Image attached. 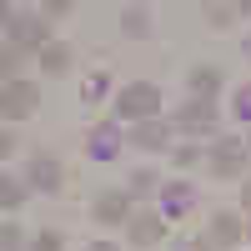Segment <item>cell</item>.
Returning a JSON list of instances; mask_svg holds the SVG:
<instances>
[{
	"label": "cell",
	"mask_w": 251,
	"mask_h": 251,
	"mask_svg": "<svg viewBox=\"0 0 251 251\" xmlns=\"http://www.w3.org/2000/svg\"><path fill=\"white\" fill-rule=\"evenodd\" d=\"M156 111H161V91L146 86V80H136V86H126L116 96V116L121 121H156Z\"/></svg>",
	"instance_id": "1"
},
{
	"label": "cell",
	"mask_w": 251,
	"mask_h": 251,
	"mask_svg": "<svg viewBox=\"0 0 251 251\" xmlns=\"http://www.w3.org/2000/svg\"><path fill=\"white\" fill-rule=\"evenodd\" d=\"M5 40L20 50H46V40H50V20L46 15H5Z\"/></svg>",
	"instance_id": "2"
},
{
	"label": "cell",
	"mask_w": 251,
	"mask_h": 251,
	"mask_svg": "<svg viewBox=\"0 0 251 251\" xmlns=\"http://www.w3.org/2000/svg\"><path fill=\"white\" fill-rule=\"evenodd\" d=\"M171 126H176V131H186V136H206V131L216 126V100H201V96H191L186 106H176Z\"/></svg>",
	"instance_id": "3"
},
{
	"label": "cell",
	"mask_w": 251,
	"mask_h": 251,
	"mask_svg": "<svg viewBox=\"0 0 251 251\" xmlns=\"http://www.w3.org/2000/svg\"><path fill=\"white\" fill-rule=\"evenodd\" d=\"M35 106H40V91L30 80H5V96H0V116L5 121H25Z\"/></svg>",
	"instance_id": "4"
},
{
	"label": "cell",
	"mask_w": 251,
	"mask_h": 251,
	"mask_svg": "<svg viewBox=\"0 0 251 251\" xmlns=\"http://www.w3.org/2000/svg\"><path fill=\"white\" fill-rule=\"evenodd\" d=\"M211 171L216 176H241L246 171V141L241 136H221L211 146Z\"/></svg>",
	"instance_id": "5"
},
{
	"label": "cell",
	"mask_w": 251,
	"mask_h": 251,
	"mask_svg": "<svg viewBox=\"0 0 251 251\" xmlns=\"http://www.w3.org/2000/svg\"><path fill=\"white\" fill-rule=\"evenodd\" d=\"M126 211H131V191H100L96 196V221L100 226H121Z\"/></svg>",
	"instance_id": "6"
},
{
	"label": "cell",
	"mask_w": 251,
	"mask_h": 251,
	"mask_svg": "<svg viewBox=\"0 0 251 251\" xmlns=\"http://www.w3.org/2000/svg\"><path fill=\"white\" fill-rule=\"evenodd\" d=\"M161 236H166V216L161 211H141L131 221V246H156Z\"/></svg>",
	"instance_id": "7"
},
{
	"label": "cell",
	"mask_w": 251,
	"mask_h": 251,
	"mask_svg": "<svg viewBox=\"0 0 251 251\" xmlns=\"http://www.w3.org/2000/svg\"><path fill=\"white\" fill-rule=\"evenodd\" d=\"M131 146H141V151H166V146H171V126L166 121H141L131 131Z\"/></svg>",
	"instance_id": "8"
},
{
	"label": "cell",
	"mask_w": 251,
	"mask_h": 251,
	"mask_svg": "<svg viewBox=\"0 0 251 251\" xmlns=\"http://www.w3.org/2000/svg\"><path fill=\"white\" fill-rule=\"evenodd\" d=\"M211 241H216V246H241V241H246V226H241V216H231V211H216V216H211Z\"/></svg>",
	"instance_id": "9"
},
{
	"label": "cell",
	"mask_w": 251,
	"mask_h": 251,
	"mask_svg": "<svg viewBox=\"0 0 251 251\" xmlns=\"http://www.w3.org/2000/svg\"><path fill=\"white\" fill-rule=\"evenodd\" d=\"M30 186L35 191H60V166L50 156H35L30 161Z\"/></svg>",
	"instance_id": "10"
},
{
	"label": "cell",
	"mask_w": 251,
	"mask_h": 251,
	"mask_svg": "<svg viewBox=\"0 0 251 251\" xmlns=\"http://www.w3.org/2000/svg\"><path fill=\"white\" fill-rule=\"evenodd\" d=\"M116 151H121V131H116L111 121L96 126V131H91V156H96V161H111Z\"/></svg>",
	"instance_id": "11"
},
{
	"label": "cell",
	"mask_w": 251,
	"mask_h": 251,
	"mask_svg": "<svg viewBox=\"0 0 251 251\" xmlns=\"http://www.w3.org/2000/svg\"><path fill=\"white\" fill-rule=\"evenodd\" d=\"M186 86H191L201 100H216V86H221V71L216 66H191V75H186Z\"/></svg>",
	"instance_id": "12"
},
{
	"label": "cell",
	"mask_w": 251,
	"mask_h": 251,
	"mask_svg": "<svg viewBox=\"0 0 251 251\" xmlns=\"http://www.w3.org/2000/svg\"><path fill=\"white\" fill-rule=\"evenodd\" d=\"M40 66H46L50 75H66V71H71V46H60V40H50V46L40 50Z\"/></svg>",
	"instance_id": "13"
},
{
	"label": "cell",
	"mask_w": 251,
	"mask_h": 251,
	"mask_svg": "<svg viewBox=\"0 0 251 251\" xmlns=\"http://www.w3.org/2000/svg\"><path fill=\"white\" fill-rule=\"evenodd\" d=\"M161 201H166V211H171V216H181L186 211V206H191V186H166V191H161Z\"/></svg>",
	"instance_id": "14"
},
{
	"label": "cell",
	"mask_w": 251,
	"mask_h": 251,
	"mask_svg": "<svg viewBox=\"0 0 251 251\" xmlns=\"http://www.w3.org/2000/svg\"><path fill=\"white\" fill-rule=\"evenodd\" d=\"M20 66H25V50H20V46H10V40H5V55H0V71H5V80L20 71Z\"/></svg>",
	"instance_id": "15"
},
{
	"label": "cell",
	"mask_w": 251,
	"mask_h": 251,
	"mask_svg": "<svg viewBox=\"0 0 251 251\" xmlns=\"http://www.w3.org/2000/svg\"><path fill=\"white\" fill-rule=\"evenodd\" d=\"M20 201H25V186H15V181L5 176V181H0V206L10 211V206H20Z\"/></svg>",
	"instance_id": "16"
},
{
	"label": "cell",
	"mask_w": 251,
	"mask_h": 251,
	"mask_svg": "<svg viewBox=\"0 0 251 251\" xmlns=\"http://www.w3.org/2000/svg\"><path fill=\"white\" fill-rule=\"evenodd\" d=\"M146 25H151V20H146L141 10H126V15H121V30H126V35H146Z\"/></svg>",
	"instance_id": "17"
},
{
	"label": "cell",
	"mask_w": 251,
	"mask_h": 251,
	"mask_svg": "<svg viewBox=\"0 0 251 251\" xmlns=\"http://www.w3.org/2000/svg\"><path fill=\"white\" fill-rule=\"evenodd\" d=\"M206 20H211L216 30H221V25H231V20H236V5H206Z\"/></svg>",
	"instance_id": "18"
},
{
	"label": "cell",
	"mask_w": 251,
	"mask_h": 251,
	"mask_svg": "<svg viewBox=\"0 0 251 251\" xmlns=\"http://www.w3.org/2000/svg\"><path fill=\"white\" fill-rule=\"evenodd\" d=\"M0 246H5V251H20V226H0Z\"/></svg>",
	"instance_id": "19"
},
{
	"label": "cell",
	"mask_w": 251,
	"mask_h": 251,
	"mask_svg": "<svg viewBox=\"0 0 251 251\" xmlns=\"http://www.w3.org/2000/svg\"><path fill=\"white\" fill-rule=\"evenodd\" d=\"M131 191H136V196H146V191H156V176H151V171H141V176L131 181Z\"/></svg>",
	"instance_id": "20"
},
{
	"label": "cell",
	"mask_w": 251,
	"mask_h": 251,
	"mask_svg": "<svg viewBox=\"0 0 251 251\" xmlns=\"http://www.w3.org/2000/svg\"><path fill=\"white\" fill-rule=\"evenodd\" d=\"M35 251H60V236H55V231H40V236H35Z\"/></svg>",
	"instance_id": "21"
},
{
	"label": "cell",
	"mask_w": 251,
	"mask_h": 251,
	"mask_svg": "<svg viewBox=\"0 0 251 251\" xmlns=\"http://www.w3.org/2000/svg\"><path fill=\"white\" fill-rule=\"evenodd\" d=\"M236 116H241V121H251V86L236 96Z\"/></svg>",
	"instance_id": "22"
},
{
	"label": "cell",
	"mask_w": 251,
	"mask_h": 251,
	"mask_svg": "<svg viewBox=\"0 0 251 251\" xmlns=\"http://www.w3.org/2000/svg\"><path fill=\"white\" fill-rule=\"evenodd\" d=\"M75 5H71V0H46V15H71Z\"/></svg>",
	"instance_id": "23"
},
{
	"label": "cell",
	"mask_w": 251,
	"mask_h": 251,
	"mask_svg": "<svg viewBox=\"0 0 251 251\" xmlns=\"http://www.w3.org/2000/svg\"><path fill=\"white\" fill-rule=\"evenodd\" d=\"M196 156H201L196 146H186V151H176V166H196Z\"/></svg>",
	"instance_id": "24"
},
{
	"label": "cell",
	"mask_w": 251,
	"mask_h": 251,
	"mask_svg": "<svg viewBox=\"0 0 251 251\" xmlns=\"http://www.w3.org/2000/svg\"><path fill=\"white\" fill-rule=\"evenodd\" d=\"M241 206H251V181H246V186H241Z\"/></svg>",
	"instance_id": "25"
},
{
	"label": "cell",
	"mask_w": 251,
	"mask_h": 251,
	"mask_svg": "<svg viewBox=\"0 0 251 251\" xmlns=\"http://www.w3.org/2000/svg\"><path fill=\"white\" fill-rule=\"evenodd\" d=\"M91 251H116V246H111V241H96V246H91Z\"/></svg>",
	"instance_id": "26"
},
{
	"label": "cell",
	"mask_w": 251,
	"mask_h": 251,
	"mask_svg": "<svg viewBox=\"0 0 251 251\" xmlns=\"http://www.w3.org/2000/svg\"><path fill=\"white\" fill-rule=\"evenodd\" d=\"M246 55H251V40H246Z\"/></svg>",
	"instance_id": "27"
},
{
	"label": "cell",
	"mask_w": 251,
	"mask_h": 251,
	"mask_svg": "<svg viewBox=\"0 0 251 251\" xmlns=\"http://www.w3.org/2000/svg\"><path fill=\"white\" fill-rule=\"evenodd\" d=\"M246 146H251V141H246Z\"/></svg>",
	"instance_id": "28"
}]
</instances>
